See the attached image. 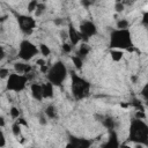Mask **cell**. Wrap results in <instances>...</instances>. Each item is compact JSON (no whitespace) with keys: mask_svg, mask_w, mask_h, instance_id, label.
Returning <instances> with one entry per match:
<instances>
[{"mask_svg":"<svg viewBox=\"0 0 148 148\" xmlns=\"http://www.w3.org/2000/svg\"><path fill=\"white\" fill-rule=\"evenodd\" d=\"M131 34L128 29H117L111 34V47L124 50L131 46Z\"/></svg>","mask_w":148,"mask_h":148,"instance_id":"1","label":"cell"},{"mask_svg":"<svg viewBox=\"0 0 148 148\" xmlns=\"http://www.w3.org/2000/svg\"><path fill=\"white\" fill-rule=\"evenodd\" d=\"M66 74H67V71H66L65 65H62V62H56L47 71L49 81L53 86H60L62 83V81L65 80Z\"/></svg>","mask_w":148,"mask_h":148,"instance_id":"2","label":"cell"},{"mask_svg":"<svg viewBox=\"0 0 148 148\" xmlns=\"http://www.w3.org/2000/svg\"><path fill=\"white\" fill-rule=\"evenodd\" d=\"M7 89L12 91H21L25 88V84L28 82V76L24 74H9L7 77Z\"/></svg>","mask_w":148,"mask_h":148,"instance_id":"3","label":"cell"},{"mask_svg":"<svg viewBox=\"0 0 148 148\" xmlns=\"http://www.w3.org/2000/svg\"><path fill=\"white\" fill-rule=\"evenodd\" d=\"M73 84H72V89H73V95L76 98H83L86 95H88L89 92V84L87 81H84L83 79L73 75Z\"/></svg>","mask_w":148,"mask_h":148,"instance_id":"4","label":"cell"},{"mask_svg":"<svg viewBox=\"0 0 148 148\" xmlns=\"http://www.w3.org/2000/svg\"><path fill=\"white\" fill-rule=\"evenodd\" d=\"M38 49L35 44H32L30 40H22L20 44V51H18V57L22 60H30L38 53Z\"/></svg>","mask_w":148,"mask_h":148,"instance_id":"5","label":"cell"},{"mask_svg":"<svg viewBox=\"0 0 148 148\" xmlns=\"http://www.w3.org/2000/svg\"><path fill=\"white\" fill-rule=\"evenodd\" d=\"M80 35H81V38L82 37H91L94 36L96 32H97V29H96V25L90 22V21H83L82 24L80 25Z\"/></svg>","mask_w":148,"mask_h":148,"instance_id":"6","label":"cell"},{"mask_svg":"<svg viewBox=\"0 0 148 148\" xmlns=\"http://www.w3.org/2000/svg\"><path fill=\"white\" fill-rule=\"evenodd\" d=\"M18 23H20V27L22 29V31H24L25 34H30L34 28H35V21L32 17H29V16H20L18 18Z\"/></svg>","mask_w":148,"mask_h":148,"instance_id":"7","label":"cell"},{"mask_svg":"<svg viewBox=\"0 0 148 148\" xmlns=\"http://www.w3.org/2000/svg\"><path fill=\"white\" fill-rule=\"evenodd\" d=\"M67 34H68V39L71 40V44H72V45H76V44L81 40V35H80V32H79L76 29H74L72 25H69Z\"/></svg>","mask_w":148,"mask_h":148,"instance_id":"8","label":"cell"},{"mask_svg":"<svg viewBox=\"0 0 148 148\" xmlns=\"http://www.w3.org/2000/svg\"><path fill=\"white\" fill-rule=\"evenodd\" d=\"M14 69H15V73L27 75L31 71V66L28 65V64H24V62H15L14 64Z\"/></svg>","mask_w":148,"mask_h":148,"instance_id":"9","label":"cell"},{"mask_svg":"<svg viewBox=\"0 0 148 148\" xmlns=\"http://www.w3.org/2000/svg\"><path fill=\"white\" fill-rule=\"evenodd\" d=\"M42 95L43 98H50L53 96V84L50 81L42 84Z\"/></svg>","mask_w":148,"mask_h":148,"instance_id":"10","label":"cell"},{"mask_svg":"<svg viewBox=\"0 0 148 148\" xmlns=\"http://www.w3.org/2000/svg\"><path fill=\"white\" fill-rule=\"evenodd\" d=\"M31 95L37 101H42L43 99V95H42V84L38 83H34L31 84Z\"/></svg>","mask_w":148,"mask_h":148,"instance_id":"11","label":"cell"},{"mask_svg":"<svg viewBox=\"0 0 148 148\" xmlns=\"http://www.w3.org/2000/svg\"><path fill=\"white\" fill-rule=\"evenodd\" d=\"M110 54H111V59H112L113 61H120V59H121L123 56H124V50H120V49H112L111 52H110Z\"/></svg>","mask_w":148,"mask_h":148,"instance_id":"12","label":"cell"},{"mask_svg":"<svg viewBox=\"0 0 148 148\" xmlns=\"http://www.w3.org/2000/svg\"><path fill=\"white\" fill-rule=\"evenodd\" d=\"M45 116L50 119H54L57 117V111H56V108L53 105H49L46 109H45Z\"/></svg>","mask_w":148,"mask_h":148,"instance_id":"13","label":"cell"},{"mask_svg":"<svg viewBox=\"0 0 148 148\" xmlns=\"http://www.w3.org/2000/svg\"><path fill=\"white\" fill-rule=\"evenodd\" d=\"M89 51H90V49H89V46L87 45V44H81V46H80V49H79V51H77V56L79 57H81V58H83V57H86L88 53H89Z\"/></svg>","mask_w":148,"mask_h":148,"instance_id":"14","label":"cell"},{"mask_svg":"<svg viewBox=\"0 0 148 148\" xmlns=\"http://www.w3.org/2000/svg\"><path fill=\"white\" fill-rule=\"evenodd\" d=\"M72 61H73L74 67H75L76 69H81V68H82V66H83V59H82L81 57H79L77 54L74 56V57H72Z\"/></svg>","mask_w":148,"mask_h":148,"instance_id":"15","label":"cell"},{"mask_svg":"<svg viewBox=\"0 0 148 148\" xmlns=\"http://www.w3.org/2000/svg\"><path fill=\"white\" fill-rule=\"evenodd\" d=\"M38 51L43 54V57H49V56L51 54V50H50V47H49L46 44H40Z\"/></svg>","mask_w":148,"mask_h":148,"instance_id":"16","label":"cell"},{"mask_svg":"<svg viewBox=\"0 0 148 148\" xmlns=\"http://www.w3.org/2000/svg\"><path fill=\"white\" fill-rule=\"evenodd\" d=\"M12 132L15 136H18L21 134V125L18 121H15L13 125H12Z\"/></svg>","mask_w":148,"mask_h":148,"instance_id":"17","label":"cell"},{"mask_svg":"<svg viewBox=\"0 0 148 148\" xmlns=\"http://www.w3.org/2000/svg\"><path fill=\"white\" fill-rule=\"evenodd\" d=\"M128 25H130L128 21L124 20V18H121L117 22V29H128Z\"/></svg>","mask_w":148,"mask_h":148,"instance_id":"18","label":"cell"},{"mask_svg":"<svg viewBox=\"0 0 148 148\" xmlns=\"http://www.w3.org/2000/svg\"><path fill=\"white\" fill-rule=\"evenodd\" d=\"M44 10H45V5H44V3H39V2H38L37 7H36V10H35V14H36V16H39V15H42V14L44 13Z\"/></svg>","mask_w":148,"mask_h":148,"instance_id":"19","label":"cell"},{"mask_svg":"<svg viewBox=\"0 0 148 148\" xmlns=\"http://www.w3.org/2000/svg\"><path fill=\"white\" fill-rule=\"evenodd\" d=\"M9 112H10V116H12L13 119H17L20 117V110L17 108H15V106H12Z\"/></svg>","mask_w":148,"mask_h":148,"instance_id":"20","label":"cell"},{"mask_svg":"<svg viewBox=\"0 0 148 148\" xmlns=\"http://www.w3.org/2000/svg\"><path fill=\"white\" fill-rule=\"evenodd\" d=\"M37 5H38L37 0H31V1L28 3V12H30V13L35 12V10H36V7H37Z\"/></svg>","mask_w":148,"mask_h":148,"instance_id":"21","label":"cell"},{"mask_svg":"<svg viewBox=\"0 0 148 148\" xmlns=\"http://www.w3.org/2000/svg\"><path fill=\"white\" fill-rule=\"evenodd\" d=\"M103 123H104V126H105V127H108V128H110V130H113V120H112V119L108 118V119H105Z\"/></svg>","mask_w":148,"mask_h":148,"instance_id":"22","label":"cell"},{"mask_svg":"<svg viewBox=\"0 0 148 148\" xmlns=\"http://www.w3.org/2000/svg\"><path fill=\"white\" fill-rule=\"evenodd\" d=\"M9 74H10V73H9V71H8L7 68H0V77H1V79L8 77Z\"/></svg>","mask_w":148,"mask_h":148,"instance_id":"23","label":"cell"},{"mask_svg":"<svg viewBox=\"0 0 148 148\" xmlns=\"http://www.w3.org/2000/svg\"><path fill=\"white\" fill-rule=\"evenodd\" d=\"M62 51L66 52V53H69V52L72 51V44L64 43V44H62Z\"/></svg>","mask_w":148,"mask_h":148,"instance_id":"24","label":"cell"},{"mask_svg":"<svg viewBox=\"0 0 148 148\" xmlns=\"http://www.w3.org/2000/svg\"><path fill=\"white\" fill-rule=\"evenodd\" d=\"M114 9H116V12H123L124 10V3H120L119 1L116 3V6H114Z\"/></svg>","mask_w":148,"mask_h":148,"instance_id":"25","label":"cell"},{"mask_svg":"<svg viewBox=\"0 0 148 148\" xmlns=\"http://www.w3.org/2000/svg\"><path fill=\"white\" fill-rule=\"evenodd\" d=\"M1 128V127H0ZM6 145V140H5V135H3V132L0 130V147H3Z\"/></svg>","mask_w":148,"mask_h":148,"instance_id":"26","label":"cell"},{"mask_svg":"<svg viewBox=\"0 0 148 148\" xmlns=\"http://www.w3.org/2000/svg\"><path fill=\"white\" fill-rule=\"evenodd\" d=\"M81 3L84 7H89L91 5V0H81Z\"/></svg>","mask_w":148,"mask_h":148,"instance_id":"27","label":"cell"},{"mask_svg":"<svg viewBox=\"0 0 148 148\" xmlns=\"http://www.w3.org/2000/svg\"><path fill=\"white\" fill-rule=\"evenodd\" d=\"M5 56H6L5 50H3V47H2V46H0V60H2V59L5 58Z\"/></svg>","mask_w":148,"mask_h":148,"instance_id":"28","label":"cell"},{"mask_svg":"<svg viewBox=\"0 0 148 148\" xmlns=\"http://www.w3.org/2000/svg\"><path fill=\"white\" fill-rule=\"evenodd\" d=\"M6 125V121H5V118L2 116H0V127H3Z\"/></svg>","mask_w":148,"mask_h":148,"instance_id":"29","label":"cell"},{"mask_svg":"<svg viewBox=\"0 0 148 148\" xmlns=\"http://www.w3.org/2000/svg\"><path fill=\"white\" fill-rule=\"evenodd\" d=\"M39 123H40V124H43V125H44V124H46L45 118H44V117H40V118H39Z\"/></svg>","mask_w":148,"mask_h":148,"instance_id":"30","label":"cell"},{"mask_svg":"<svg viewBox=\"0 0 148 148\" xmlns=\"http://www.w3.org/2000/svg\"><path fill=\"white\" fill-rule=\"evenodd\" d=\"M6 20H7V16H1V17H0V23L3 22V21H6Z\"/></svg>","mask_w":148,"mask_h":148,"instance_id":"31","label":"cell"}]
</instances>
